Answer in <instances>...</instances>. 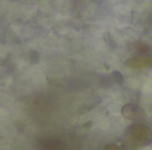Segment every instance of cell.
I'll return each instance as SVG.
<instances>
[{
    "label": "cell",
    "instance_id": "1",
    "mask_svg": "<svg viewBox=\"0 0 152 150\" xmlns=\"http://www.w3.org/2000/svg\"><path fill=\"white\" fill-rule=\"evenodd\" d=\"M131 138L133 143L137 146H143L152 141V132L147 126L143 124H135L131 128Z\"/></svg>",
    "mask_w": 152,
    "mask_h": 150
}]
</instances>
